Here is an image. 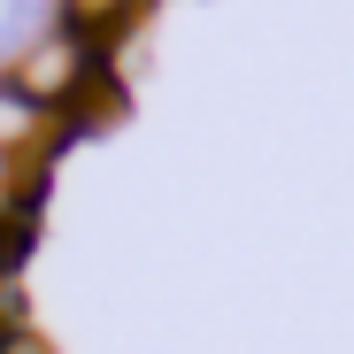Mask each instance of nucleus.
Listing matches in <instances>:
<instances>
[{"instance_id":"obj_1","label":"nucleus","mask_w":354,"mask_h":354,"mask_svg":"<svg viewBox=\"0 0 354 354\" xmlns=\"http://www.w3.org/2000/svg\"><path fill=\"white\" fill-rule=\"evenodd\" d=\"M8 77L39 100V108H54V115H70L93 85H100V46L93 39H77V31H62V24H46L16 62H8Z\"/></svg>"},{"instance_id":"obj_2","label":"nucleus","mask_w":354,"mask_h":354,"mask_svg":"<svg viewBox=\"0 0 354 354\" xmlns=\"http://www.w3.org/2000/svg\"><path fill=\"white\" fill-rule=\"evenodd\" d=\"M77 131L62 124V115H54V108H39L8 70H0V154H16V162H54V147H70Z\"/></svg>"},{"instance_id":"obj_3","label":"nucleus","mask_w":354,"mask_h":354,"mask_svg":"<svg viewBox=\"0 0 354 354\" xmlns=\"http://www.w3.org/2000/svg\"><path fill=\"white\" fill-rule=\"evenodd\" d=\"M139 16V0H54V24H62V31H77V39H115V31H124Z\"/></svg>"},{"instance_id":"obj_4","label":"nucleus","mask_w":354,"mask_h":354,"mask_svg":"<svg viewBox=\"0 0 354 354\" xmlns=\"http://www.w3.org/2000/svg\"><path fill=\"white\" fill-rule=\"evenodd\" d=\"M39 201H46V169H24L16 154H0V223H39Z\"/></svg>"},{"instance_id":"obj_5","label":"nucleus","mask_w":354,"mask_h":354,"mask_svg":"<svg viewBox=\"0 0 354 354\" xmlns=\"http://www.w3.org/2000/svg\"><path fill=\"white\" fill-rule=\"evenodd\" d=\"M8 331H31V292H24V270H0V339Z\"/></svg>"},{"instance_id":"obj_6","label":"nucleus","mask_w":354,"mask_h":354,"mask_svg":"<svg viewBox=\"0 0 354 354\" xmlns=\"http://www.w3.org/2000/svg\"><path fill=\"white\" fill-rule=\"evenodd\" d=\"M0 354H54V346H46V331L31 324V331H8V339H0Z\"/></svg>"}]
</instances>
